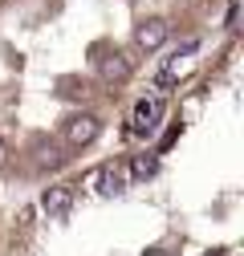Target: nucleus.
<instances>
[{"mask_svg":"<svg viewBox=\"0 0 244 256\" xmlns=\"http://www.w3.org/2000/svg\"><path fill=\"white\" fill-rule=\"evenodd\" d=\"M171 86H175V74H163V78H155V98L171 94Z\"/></svg>","mask_w":244,"mask_h":256,"instance_id":"6e6552de","label":"nucleus"},{"mask_svg":"<svg viewBox=\"0 0 244 256\" xmlns=\"http://www.w3.org/2000/svg\"><path fill=\"white\" fill-rule=\"evenodd\" d=\"M159 118H163V102L159 98H142L134 106V134H150L159 126Z\"/></svg>","mask_w":244,"mask_h":256,"instance_id":"20e7f679","label":"nucleus"},{"mask_svg":"<svg viewBox=\"0 0 244 256\" xmlns=\"http://www.w3.org/2000/svg\"><path fill=\"white\" fill-rule=\"evenodd\" d=\"M155 171H159V163H155V158H150V154H138L134 163H130V175H134V179H150Z\"/></svg>","mask_w":244,"mask_h":256,"instance_id":"0eeeda50","label":"nucleus"},{"mask_svg":"<svg viewBox=\"0 0 244 256\" xmlns=\"http://www.w3.org/2000/svg\"><path fill=\"white\" fill-rule=\"evenodd\" d=\"M61 134H66L70 146H90V142L102 134V122H98L94 114H74V118L66 122V130H61Z\"/></svg>","mask_w":244,"mask_h":256,"instance_id":"f257e3e1","label":"nucleus"},{"mask_svg":"<svg viewBox=\"0 0 244 256\" xmlns=\"http://www.w3.org/2000/svg\"><path fill=\"white\" fill-rule=\"evenodd\" d=\"M94 183H102V187H98L102 196H118V191H122V171H118L114 163H106V167L94 171Z\"/></svg>","mask_w":244,"mask_h":256,"instance_id":"423d86ee","label":"nucleus"},{"mask_svg":"<svg viewBox=\"0 0 244 256\" xmlns=\"http://www.w3.org/2000/svg\"><path fill=\"white\" fill-rule=\"evenodd\" d=\"M98 74H102V82H110V86L130 82V57H126V53H110V57H102V61H98Z\"/></svg>","mask_w":244,"mask_h":256,"instance_id":"7ed1b4c3","label":"nucleus"},{"mask_svg":"<svg viewBox=\"0 0 244 256\" xmlns=\"http://www.w3.org/2000/svg\"><path fill=\"white\" fill-rule=\"evenodd\" d=\"M171 37V24L167 20H146V24H138V33H134V41H138V49H146V53H155V49H163V41Z\"/></svg>","mask_w":244,"mask_h":256,"instance_id":"f03ea898","label":"nucleus"},{"mask_svg":"<svg viewBox=\"0 0 244 256\" xmlns=\"http://www.w3.org/2000/svg\"><path fill=\"white\" fill-rule=\"evenodd\" d=\"M41 208H45L49 216H66V212L74 208V187H49L45 196H41Z\"/></svg>","mask_w":244,"mask_h":256,"instance_id":"39448f33","label":"nucleus"},{"mask_svg":"<svg viewBox=\"0 0 244 256\" xmlns=\"http://www.w3.org/2000/svg\"><path fill=\"white\" fill-rule=\"evenodd\" d=\"M4 163H8V142L0 138V167H4Z\"/></svg>","mask_w":244,"mask_h":256,"instance_id":"1a4fd4ad","label":"nucleus"}]
</instances>
